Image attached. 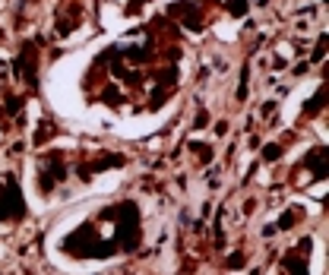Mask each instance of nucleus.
Masks as SVG:
<instances>
[{"mask_svg": "<svg viewBox=\"0 0 329 275\" xmlns=\"http://www.w3.org/2000/svg\"><path fill=\"white\" fill-rule=\"evenodd\" d=\"M279 152H282V149H279V146H269V149H266V152H263V155H266V158H269V162H272V158H279Z\"/></svg>", "mask_w": 329, "mask_h": 275, "instance_id": "nucleus-1", "label": "nucleus"}]
</instances>
